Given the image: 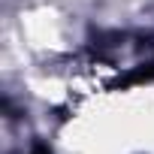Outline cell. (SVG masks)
I'll return each instance as SVG.
<instances>
[{"label": "cell", "mask_w": 154, "mask_h": 154, "mask_svg": "<svg viewBox=\"0 0 154 154\" xmlns=\"http://www.w3.org/2000/svg\"><path fill=\"white\" fill-rule=\"evenodd\" d=\"M142 82H154V63H142V66L130 69L118 85H142Z\"/></svg>", "instance_id": "cell-1"}, {"label": "cell", "mask_w": 154, "mask_h": 154, "mask_svg": "<svg viewBox=\"0 0 154 154\" xmlns=\"http://www.w3.org/2000/svg\"><path fill=\"white\" fill-rule=\"evenodd\" d=\"M30 154H51V148H48V145H42V142H36V145L30 148Z\"/></svg>", "instance_id": "cell-2"}]
</instances>
